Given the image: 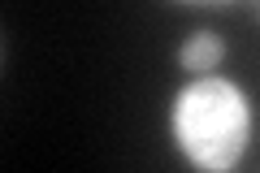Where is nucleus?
Returning <instances> with one entry per match:
<instances>
[{
	"mask_svg": "<svg viewBox=\"0 0 260 173\" xmlns=\"http://www.w3.org/2000/svg\"><path fill=\"white\" fill-rule=\"evenodd\" d=\"M256 134V109L230 74L186 78L169 100L174 152L195 173H234Z\"/></svg>",
	"mask_w": 260,
	"mask_h": 173,
	"instance_id": "f257e3e1",
	"label": "nucleus"
},
{
	"mask_svg": "<svg viewBox=\"0 0 260 173\" xmlns=\"http://www.w3.org/2000/svg\"><path fill=\"white\" fill-rule=\"evenodd\" d=\"M225 56H230V44L213 26H195L178 44V65L186 70V78H208V74H217L225 65Z\"/></svg>",
	"mask_w": 260,
	"mask_h": 173,
	"instance_id": "f03ea898",
	"label": "nucleus"
},
{
	"mask_svg": "<svg viewBox=\"0 0 260 173\" xmlns=\"http://www.w3.org/2000/svg\"><path fill=\"white\" fill-rule=\"evenodd\" d=\"M256 13H260V5H256Z\"/></svg>",
	"mask_w": 260,
	"mask_h": 173,
	"instance_id": "7ed1b4c3",
	"label": "nucleus"
}]
</instances>
